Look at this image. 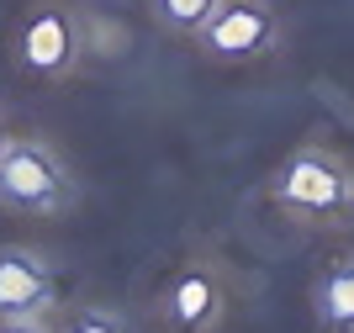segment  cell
Here are the masks:
<instances>
[{
	"instance_id": "6",
	"label": "cell",
	"mask_w": 354,
	"mask_h": 333,
	"mask_svg": "<svg viewBox=\"0 0 354 333\" xmlns=\"http://www.w3.org/2000/svg\"><path fill=\"white\" fill-rule=\"evenodd\" d=\"M53 307V270L37 249H0V318H37Z\"/></svg>"
},
{
	"instance_id": "9",
	"label": "cell",
	"mask_w": 354,
	"mask_h": 333,
	"mask_svg": "<svg viewBox=\"0 0 354 333\" xmlns=\"http://www.w3.org/2000/svg\"><path fill=\"white\" fill-rule=\"evenodd\" d=\"M64 333H133V323L117 307H74L64 318Z\"/></svg>"
},
{
	"instance_id": "7",
	"label": "cell",
	"mask_w": 354,
	"mask_h": 333,
	"mask_svg": "<svg viewBox=\"0 0 354 333\" xmlns=\"http://www.w3.org/2000/svg\"><path fill=\"white\" fill-rule=\"evenodd\" d=\"M312 312L328 333H354V249L333 254V260L317 270V286H312Z\"/></svg>"
},
{
	"instance_id": "1",
	"label": "cell",
	"mask_w": 354,
	"mask_h": 333,
	"mask_svg": "<svg viewBox=\"0 0 354 333\" xmlns=\"http://www.w3.org/2000/svg\"><path fill=\"white\" fill-rule=\"evenodd\" d=\"M270 196L301 228H349L354 222V164L333 143H301L275 170Z\"/></svg>"
},
{
	"instance_id": "3",
	"label": "cell",
	"mask_w": 354,
	"mask_h": 333,
	"mask_svg": "<svg viewBox=\"0 0 354 333\" xmlns=\"http://www.w3.org/2000/svg\"><path fill=\"white\" fill-rule=\"evenodd\" d=\"M27 74L37 80H69L85 58V16L64 6V0H43L32 6L21 21V43H16Z\"/></svg>"
},
{
	"instance_id": "4",
	"label": "cell",
	"mask_w": 354,
	"mask_h": 333,
	"mask_svg": "<svg viewBox=\"0 0 354 333\" xmlns=\"http://www.w3.org/2000/svg\"><path fill=\"white\" fill-rule=\"evenodd\" d=\"M196 43L222 64H249L281 48V16L265 0H222L217 16L196 32Z\"/></svg>"
},
{
	"instance_id": "10",
	"label": "cell",
	"mask_w": 354,
	"mask_h": 333,
	"mask_svg": "<svg viewBox=\"0 0 354 333\" xmlns=\"http://www.w3.org/2000/svg\"><path fill=\"white\" fill-rule=\"evenodd\" d=\"M0 333H53V328H43L37 318H0Z\"/></svg>"
},
{
	"instance_id": "11",
	"label": "cell",
	"mask_w": 354,
	"mask_h": 333,
	"mask_svg": "<svg viewBox=\"0 0 354 333\" xmlns=\"http://www.w3.org/2000/svg\"><path fill=\"white\" fill-rule=\"evenodd\" d=\"M6 138H11V127H6V116H0V148H6Z\"/></svg>"
},
{
	"instance_id": "2",
	"label": "cell",
	"mask_w": 354,
	"mask_h": 333,
	"mask_svg": "<svg viewBox=\"0 0 354 333\" xmlns=\"http://www.w3.org/2000/svg\"><path fill=\"white\" fill-rule=\"evenodd\" d=\"M0 206L21 217H59L74 206V174L43 138H6L0 148Z\"/></svg>"
},
{
	"instance_id": "8",
	"label": "cell",
	"mask_w": 354,
	"mask_h": 333,
	"mask_svg": "<svg viewBox=\"0 0 354 333\" xmlns=\"http://www.w3.org/2000/svg\"><path fill=\"white\" fill-rule=\"evenodd\" d=\"M217 6L222 0H148V16H153L164 32H175V37H196V32L217 16Z\"/></svg>"
},
{
	"instance_id": "5",
	"label": "cell",
	"mask_w": 354,
	"mask_h": 333,
	"mask_svg": "<svg viewBox=\"0 0 354 333\" xmlns=\"http://www.w3.org/2000/svg\"><path fill=\"white\" fill-rule=\"evenodd\" d=\"M164 323L175 333H212L227 312V280H222L217 260H185L164 286L159 302Z\"/></svg>"
}]
</instances>
